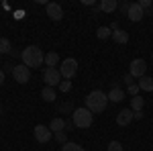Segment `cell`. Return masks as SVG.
<instances>
[{
  "label": "cell",
  "mask_w": 153,
  "mask_h": 151,
  "mask_svg": "<svg viewBox=\"0 0 153 151\" xmlns=\"http://www.w3.org/2000/svg\"><path fill=\"white\" fill-rule=\"evenodd\" d=\"M70 88H71V80H61V84H59L61 92H70Z\"/></svg>",
  "instance_id": "24"
},
{
  "label": "cell",
  "mask_w": 153,
  "mask_h": 151,
  "mask_svg": "<svg viewBox=\"0 0 153 151\" xmlns=\"http://www.w3.org/2000/svg\"><path fill=\"white\" fill-rule=\"evenodd\" d=\"M127 16H129L131 23H139V21H143V16H145V10L141 8V4H139V2H129Z\"/></svg>",
  "instance_id": "8"
},
{
  "label": "cell",
  "mask_w": 153,
  "mask_h": 151,
  "mask_svg": "<svg viewBox=\"0 0 153 151\" xmlns=\"http://www.w3.org/2000/svg\"><path fill=\"white\" fill-rule=\"evenodd\" d=\"M129 74L133 76V78H143V76H147V61L145 59H133L131 61V65H129Z\"/></svg>",
  "instance_id": "6"
},
{
  "label": "cell",
  "mask_w": 153,
  "mask_h": 151,
  "mask_svg": "<svg viewBox=\"0 0 153 151\" xmlns=\"http://www.w3.org/2000/svg\"><path fill=\"white\" fill-rule=\"evenodd\" d=\"M10 71H12V78H14V82H19V84H27V82L31 80V70H29L25 63H21V65H14Z\"/></svg>",
  "instance_id": "7"
},
{
  "label": "cell",
  "mask_w": 153,
  "mask_h": 151,
  "mask_svg": "<svg viewBox=\"0 0 153 151\" xmlns=\"http://www.w3.org/2000/svg\"><path fill=\"white\" fill-rule=\"evenodd\" d=\"M139 88L141 90H145V92H153V78H149V76H143V78H139Z\"/></svg>",
  "instance_id": "16"
},
{
  "label": "cell",
  "mask_w": 153,
  "mask_h": 151,
  "mask_svg": "<svg viewBox=\"0 0 153 151\" xmlns=\"http://www.w3.org/2000/svg\"><path fill=\"white\" fill-rule=\"evenodd\" d=\"M57 63H59V55L55 53V51L45 53V65H47V68H55Z\"/></svg>",
  "instance_id": "18"
},
{
  "label": "cell",
  "mask_w": 153,
  "mask_h": 151,
  "mask_svg": "<svg viewBox=\"0 0 153 151\" xmlns=\"http://www.w3.org/2000/svg\"><path fill=\"white\" fill-rule=\"evenodd\" d=\"M133 118H135V112H133L131 108H123L117 115V125L118 127H127V125H131Z\"/></svg>",
  "instance_id": "10"
},
{
  "label": "cell",
  "mask_w": 153,
  "mask_h": 151,
  "mask_svg": "<svg viewBox=\"0 0 153 151\" xmlns=\"http://www.w3.org/2000/svg\"><path fill=\"white\" fill-rule=\"evenodd\" d=\"M117 6H118L117 0H102V2L98 4V8H100L102 12H114V10H117Z\"/></svg>",
  "instance_id": "14"
},
{
  "label": "cell",
  "mask_w": 153,
  "mask_h": 151,
  "mask_svg": "<svg viewBox=\"0 0 153 151\" xmlns=\"http://www.w3.org/2000/svg\"><path fill=\"white\" fill-rule=\"evenodd\" d=\"M112 39L118 45H125V43H129V33L123 31V29H117V31H112Z\"/></svg>",
  "instance_id": "13"
},
{
  "label": "cell",
  "mask_w": 153,
  "mask_h": 151,
  "mask_svg": "<svg viewBox=\"0 0 153 151\" xmlns=\"http://www.w3.org/2000/svg\"><path fill=\"white\" fill-rule=\"evenodd\" d=\"M21 57H23V63L29 70H31V68H39L41 63H45V53L41 51V47H37V45L25 47Z\"/></svg>",
  "instance_id": "1"
},
{
  "label": "cell",
  "mask_w": 153,
  "mask_h": 151,
  "mask_svg": "<svg viewBox=\"0 0 153 151\" xmlns=\"http://www.w3.org/2000/svg\"><path fill=\"white\" fill-rule=\"evenodd\" d=\"M45 8H47V16L51 19V21H61V19H63V8H61L59 4H55V2H49Z\"/></svg>",
  "instance_id": "11"
},
{
  "label": "cell",
  "mask_w": 153,
  "mask_h": 151,
  "mask_svg": "<svg viewBox=\"0 0 153 151\" xmlns=\"http://www.w3.org/2000/svg\"><path fill=\"white\" fill-rule=\"evenodd\" d=\"M108 151H125V149H123V145L118 141H110L108 143Z\"/></svg>",
  "instance_id": "23"
},
{
  "label": "cell",
  "mask_w": 153,
  "mask_h": 151,
  "mask_svg": "<svg viewBox=\"0 0 153 151\" xmlns=\"http://www.w3.org/2000/svg\"><path fill=\"white\" fill-rule=\"evenodd\" d=\"M96 37H98V39H108V37H112L110 27H100V29L96 31Z\"/></svg>",
  "instance_id": "22"
},
{
  "label": "cell",
  "mask_w": 153,
  "mask_h": 151,
  "mask_svg": "<svg viewBox=\"0 0 153 151\" xmlns=\"http://www.w3.org/2000/svg\"><path fill=\"white\" fill-rule=\"evenodd\" d=\"M139 90H141V88H139V84H133V86H129V90H127V92H129L131 96H139Z\"/></svg>",
  "instance_id": "26"
},
{
  "label": "cell",
  "mask_w": 153,
  "mask_h": 151,
  "mask_svg": "<svg viewBox=\"0 0 153 151\" xmlns=\"http://www.w3.org/2000/svg\"><path fill=\"white\" fill-rule=\"evenodd\" d=\"M61 151H86L82 145H78V143H74V141H68L65 145H61Z\"/></svg>",
  "instance_id": "21"
},
{
  "label": "cell",
  "mask_w": 153,
  "mask_h": 151,
  "mask_svg": "<svg viewBox=\"0 0 153 151\" xmlns=\"http://www.w3.org/2000/svg\"><path fill=\"white\" fill-rule=\"evenodd\" d=\"M120 10H123V12H127V10H129V2H125V4L120 6Z\"/></svg>",
  "instance_id": "30"
},
{
  "label": "cell",
  "mask_w": 153,
  "mask_h": 151,
  "mask_svg": "<svg viewBox=\"0 0 153 151\" xmlns=\"http://www.w3.org/2000/svg\"><path fill=\"white\" fill-rule=\"evenodd\" d=\"M43 82H45V86H49V88L59 86V84H61L59 68H45V71H43Z\"/></svg>",
  "instance_id": "5"
},
{
  "label": "cell",
  "mask_w": 153,
  "mask_h": 151,
  "mask_svg": "<svg viewBox=\"0 0 153 151\" xmlns=\"http://www.w3.org/2000/svg\"><path fill=\"white\" fill-rule=\"evenodd\" d=\"M51 137H53V133H51L49 127H45V125H37L35 127V139L39 143H49Z\"/></svg>",
  "instance_id": "9"
},
{
  "label": "cell",
  "mask_w": 153,
  "mask_h": 151,
  "mask_svg": "<svg viewBox=\"0 0 153 151\" xmlns=\"http://www.w3.org/2000/svg\"><path fill=\"white\" fill-rule=\"evenodd\" d=\"M2 82H4V71L0 70V86H2Z\"/></svg>",
  "instance_id": "31"
},
{
  "label": "cell",
  "mask_w": 153,
  "mask_h": 151,
  "mask_svg": "<svg viewBox=\"0 0 153 151\" xmlns=\"http://www.w3.org/2000/svg\"><path fill=\"white\" fill-rule=\"evenodd\" d=\"M108 106V96L100 90H94L86 96V108L94 115V112H104V108Z\"/></svg>",
  "instance_id": "2"
},
{
  "label": "cell",
  "mask_w": 153,
  "mask_h": 151,
  "mask_svg": "<svg viewBox=\"0 0 153 151\" xmlns=\"http://www.w3.org/2000/svg\"><path fill=\"white\" fill-rule=\"evenodd\" d=\"M123 82H125V84H127V86H133V84H135V78H133V76H131V74H127V76H125V78H123Z\"/></svg>",
  "instance_id": "27"
},
{
  "label": "cell",
  "mask_w": 153,
  "mask_h": 151,
  "mask_svg": "<svg viewBox=\"0 0 153 151\" xmlns=\"http://www.w3.org/2000/svg\"><path fill=\"white\" fill-rule=\"evenodd\" d=\"M106 96H108V102H120V100L125 98V92L120 90V86H118V84H112L110 92L106 94Z\"/></svg>",
  "instance_id": "12"
},
{
  "label": "cell",
  "mask_w": 153,
  "mask_h": 151,
  "mask_svg": "<svg viewBox=\"0 0 153 151\" xmlns=\"http://www.w3.org/2000/svg\"><path fill=\"white\" fill-rule=\"evenodd\" d=\"M71 121H74V127L88 129V127H92V123H94V115H92L86 106H84V108H76L74 115H71Z\"/></svg>",
  "instance_id": "3"
},
{
  "label": "cell",
  "mask_w": 153,
  "mask_h": 151,
  "mask_svg": "<svg viewBox=\"0 0 153 151\" xmlns=\"http://www.w3.org/2000/svg\"><path fill=\"white\" fill-rule=\"evenodd\" d=\"M139 4H141V8H143V10H149V8H151V0H141Z\"/></svg>",
  "instance_id": "28"
},
{
  "label": "cell",
  "mask_w": 153,
  "mask_h": 151,
  "mask_svg": "<svg viewBox=\"0 0 153 151\" xmlns=\"http://www.w3.org/2000/svg\"><path fill=\"white\" fill-rule=\"evenodd\" d=\"M143 106H145V100H143L141 96H133V98H131V110H133V112L143 110Z\"/></svg>",
  "instance_id": "19"
},
{
  "label": "cell",
  "mask_w": 153,
  "mask_h": 151,
  "mask_svg": "<svg viewBox=\"0 0 153 151\" xmlns=\"http://www.w3.org/2000/svg\"><path fill=\"white\" fill-rule=\"evenodd\" d=\"M0 115H2V106H0Z\"/></svg>",
  "instance_id": "32"
},
{
  "label": "cell",
  "mask_w": 153,
  "mask_h": 151,
  "mask_svg": "<svg viewBox=\"0 0 153 151\" xmlns=\"http://www.w3.org/2000/svg\"><path fill=\"white\" fill-rule=\"evenodd\" d=\"M135 118H137V121H141V118H143V110H139V112H135Z\"/></svg>",
  "instance_id": "29"
},
{
  "label": "cell",
  "mask_w": 153,
  "mask_h": 151,
  "mask_svg": "<svg viewBox=\"0 0 153 151\" xmlns=\"http://www.w3.org/2000/svg\"><path fill=\"white\" fill-rule=\"evenodd\" d=\"M49 129H51V133H61V131H65V121L63 118H53L49 123Z\"/></svg>",
  "instance_id": "17"
},
{
  "label": "cell",
  "mask_w": 153,
  "mask_h": 151,
  "mask_svg": "<svg viewBox=\"0 0 153 151\" xmlns=\"http://www.w3.org/2000/svg\"><path fill=\"white\" fill-rule=\"evenodd\" d=\"M55 139H57L61 145H65V143H68V135H65V131H61V133H55Z\"/></svg>",
  "instance_id": "25"
},
{
  "label": "cell",
  "mask_w": 153,
  "mask_h": 151,
  "mask_svg": "<svg viewBox=\"0 0 153 151\" xmlns=\"http://www.w3.org/2000/svg\"><path fill=\"white\" fill-rule=\"evenodd\" d=\"M41 98H43L45 102H55V98H57L55 88H49V86H45V88L41 90Z\"/></svg>",
  "instance_id": "15"
},
{
  "label": "cell",
  "mask_w": 153,
  "mask_h": 151,
  "mask_svg": "<svg viewBox=\"0 0 153 151\" xmlns=\"http://www.w3.org/2000/svg\"><path fill=\"white\" fill-rule=\"evenodd\" d=\"M59 74H61V78L63 80H71L76 74H78V61L74 57H68L61 61V65H59Z\"/></svg>",
  "instance_id": "4"
},
{
  "label": "cell",
  "mask_w": 153,
  "mask_h": 151,
  "mask_svg": "<svg viewBox=\"0 0 153 151\" xmlns=\"http://www.w3.org/2000/svg\"><path fill=\"white\" fill-rule=\"evenodd\" d=\"M0 53H12V45L6 37H0Z\"/></svg>",
  "instance_id": "20"
}]
</instances>
